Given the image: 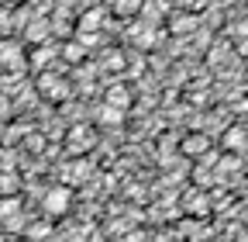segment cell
<instances>
[{
	"label": "cell",
	"mask_w": 248,
	"mask_h": 242,
	"mask_svg": "<svg viewBox=\"0 0 248 242\" xmlns=\"http://www.w3.org/2000/svg\"><path fill=\"white\" fill-rule=\"evenodd\" d=\"M69 201H73L69 187H52V190H45L42 207H45L48 218H59V215H66V211H69Z\"/></svg>",
	"instance_id": "obj_1"
},
{
	"label": "cell",
	"mask_w": 248,
	"mask_h": 242,
	"mask_svg": "<svg viewBox=\"0 0 248 242\" xmlns=\"http://www.w3.org/2000/svg\"><path fill=\"white\" fill-rule=\"evenodd\" d=\"M0 63H4L7 69H24V52L17 45L4 42V45H0Z\"/></svg>",
	"instance_id": "obj_2"
},
{
	"label": "cell",
	"mask_w": 248,
	"mask_h": 242,
	"mask_svg": "<svg viewBox=\"0 0 248 242\" xmlns=\"http://www.w3.org/2000/svg\"><path fill=\"white\" fill-rule=\"evenodd\" d=\"M224 142H228L231 149H241V145L248 142V135H245V128H231V132L224 135Z\"/></svg>",
	"instance_id": "obj_3"
},
{
	"label": "cell",
	"mask_w": 248,
	"mask_h": 242,
	"mask_svg": "<svg viewBox=\"0 0 248 242\" xmlns=\"http://www.w3.org/2000/svg\"><path fill=\"white\" fill-rule=\"evenodd\" d=\"M190 211H193V215H203V211H207V204H203V194H193V197H190Z\"/></svg>",
	"instance_id": "obj_4"
},
{
	"label": "cell",
	"mask_w": 248,
	"mask_h": 242,
	"mask_svg": "<svg viewBox=\"0 0 248 242\" xmlns=\"http://www.w3.org/2000/svg\"><path fill=\"white\" fill-rule=\"evenodd\" d=\"M100 118H104V125H114V121L121 118V111H117V107H104V111H100Z\"/></svg>",
	"instance_id": "obj_5"
}]
</instances>
